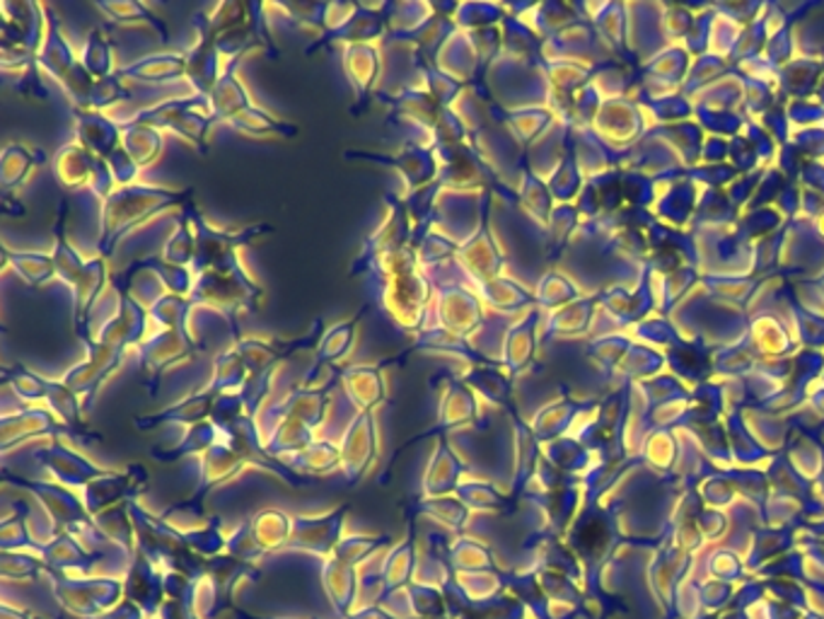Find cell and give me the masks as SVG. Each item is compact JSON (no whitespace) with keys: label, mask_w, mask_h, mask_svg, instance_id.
Instances as JSON below:
<instances>
[{"label":"cell","mask_w":824,"mask_h":619,"mask_svg":"<svg viewBox=\"0 0 824 619\" xmlns=\"http://www.w3.org/2000/svg\"><path fill=\"white\" fill-rule=\"evenodd\" d=\"M194 249H196V243H194L192 223H189V218L180 211V216H176V231L168 237V243H164L162 259L174 264V267L189 269L194 262Z\"/></svg>","instance_id":"obj_40"},{"label":"cell","mask_w":824,"mask_h":619,"mask_svg":"<svg viewBox=\"0 0 824 619\" xmlns=\"http://www.w3.org/2000/svg\"><path fill=\"white\" fill-rule=\"evenodd\" d=\"M133 121L176 134L192 143L199 150V156H208V136L213 124H218L211 114L208 97L201 95L164 99V103H158L156 107L138 111Z\"/></svg>","instance_id":"obj_8"},{"label":"cell","mask_w":824,"mask_h":619,"mask_svg":"<svg viewBox=\"0 0 824 619\" xmlns=\"http://www.w3.org/2000/svg\"><path fill=\"white\" fill-rule=\"evenodd\" d=\"M3 264L32 288L46 286L49 281L56 279L54 255H44V252H20L3 247Z\"/></svg>","instance_id":"obj_34"},{"label":"cell","mask_w":824,"mask_h":619,"mask_svg":"<svg viewBox=\"0 0 824 619\" xmlns=\"http://www.w3.org/2000/svg\"><path fill=\"white\" fill-rule=\"evenodd\" d=\"M365 314H367V306H363L356 314H353V318L341 320V322L329 327V330L322 337V341H320V346H317V351H314L310 371L302 375V381H300L302 387H312L317 381H320L322 371H327V369L334 371L336 363L349 356L351 349L356 346L359 327L365 320Z\"/></svg>","instance_id":"obj_17"},{"label":"cell","mask_w":824,"mask_h":619,"mask_svg":"<svg viewBox=\"0 0 824 619\" xmlns=\"http://www.w3.org/2000/svg\"><path fill=\"white\" fill-rule=\"evenodd\" d=\"M148 310L131 296V290H119V310L95 339L124 351L138 349L148 339Z\"/></svg>","instance_id":"obj_19"},{"label":"cell","mask_w":824,"mask_h":619,"mask_svg":"<svg viewBox=\"0 0 824 619\" xmlns=\"http://www.w3.org/2000/svg\"><path fill=\"white\" fill-rule=\"evenodd\" d=\"M107 162H109V168H111L114 177H117V184H119V186L136 184L133 180H136V174L141 172V168H138L136 162H133L129 156H126V150H124V148H119L117 153H114Z\"/></svg>","instance_id":"obj_51"},{"label":"cell","mask_w":824,"mask_h":619,"mask_svg":"<svg viewBox=\"0 0 824 619\" xmlns=\"http://www.w3.org/2000/svg\"><path fill=\"white\" fill-rule=\"evenodd\" d=\"M189 300L194 302V308L218 312L225 324L231 327L233 341H237L243 339V334H239V312H259L264 288L245 269L227 274L208 271L194 276V288Z\"/></svg>","instance_id":"obj_6"},{"label":"cell","mask_w":824,"mask_h":619,"mask_svg":"<svg viewBox=\"0 0 824 619\" xmlns=\"http://www.w3.org/2000/svg\"><path fill=\"white\" fill-rule=\"evenodd\" d=\"M194 196V189H168L150 184H129L117 186L109 199H105L103 216H99V239L97 257L109 259L121 239L143 225L158 213L168 209H182L184 201Z\"/></svg>","instance_id":"obj_4"},{"label":"cell","mask_w":824,"mask_h":619,"mask_svg":"<svg viewBox=\"0 0 824 619\" xmlns=\"http://www.w3.org/2000/svg\"><path fill=\"white\" fill-rule=\"evenodd\" d=\"M218 428H215L211 421H204V424H196V426H189V431L184 436V440L176 448L172 450H153V458L156 460H180L184 458V455H192V452H201V450H208L211 446H215V438H218Z\"/></svg>","instance_id":"obj_41"},{"label":"cell","mask_w":824,"mask_h":619,"mask_svg":"<svg viewBox=\"0 0 824 619\" xmlns=\"http://www.w3.org/2000/svg\"><path fill=\"white\" fill-rule=\"evenodd\" d=\"M18 75H20V81L15 83V90L22 97L32 99V103H46L49 90H46L42 78H40V63H34V66H30L28 71H22Z\"/></svg>","instance_id":"obj_50"},{"label":"cell","mask_w":824,"mask_h":619,"mask_svg":"<svg viewBox=\"0 0 824 619\" xmlns=\"http://www.w3.org/2000/svg\"><path fill=\"white\" fill-rule=\"evenodd\" d=\"M365 276L379 308L397 330L411 332L414 337L426 330V310L434 298V281L421 274L414 247L375 259Z\"/></svg>","instance_id":"obj_1"},{"label":"cell","mask_w":824,"mask_h":619,"mask_svg":"<svg viewBox=\"0 0 824 619\" xmlns=\"http://www.w3.org/2000/svg\"><path fill=\"white\" fill-rule=\"evenodd\" d=\"M124 99H131V93L124 87V81L117 73L109 75V78H103L95 83V90L90 97V109L93 111H103L111 105L124 103Z\"/></svg>","instance_id":"obj_47"},{"label":"cell","mask_w":824,"mask_h":619,"mask_svg":"<svg viewBox=\"0 0 824 619\" xmlns=\"http://www.w3.org/2000/svg\"><path fill=\"white\" fill-rule=\"evenodd\" d=\"M458 249H460V243H454L450 235L430 231L421 239V245L416 247V255H418V264H421V269H428V267H440V264L454 259Z\"/></svg>","instance_id":"obj_44"},{"label":"cell","mask_w":824,"mask_h":619,"mask_svg":"<svg viewBox=\"0 0 824 619\" xmlns=\"http://www.w3.org/2000/svg\"><path fill=\"white\" fill-rule=\"evenodd\" d=\"M81 63L95 81L109 78V75L117 73V68H114V40L109 36L107 28H93L87 32L81 52Z\"/></svg>","instance_id":"obj_36"},{"label":"cell","mask_w":824,"mask_h":619,"mask_svg":"<svg viewBox=\"0 0 824 619\" xmlns=\"http://www.w3.org/2000/svg\"><path fill=\"white\" fill-rule=\"evenodd\" d=\"M180 211L189 218V223H192V231H194L196 249H194L192 267H189V271H192L194 276L208 274V271L227 274V271L245 269L243 264H239V249L247 247L249 243H255L257 237L276 231V227L269 223H255V225L239 227V231H218V227H213L206 221L204 213L199 211L194 196H189Z\"/></svg>","instance_id":"obj_5"},{"label":"cell","mask_w":824,"mask_h":619,"mask_svg":"<svg viewBox=\"0 0 824 619\" xmlns=\"http://www.w3.org/2000/svg\"><path fill=\"white\" fill-rule=\"evenodd\" d=\"M411 58H414L416 71L421 73L426 90H428L430 95H434L442 107H452V105H454V99H458L460 93H462L464 87H467V83L454 78L452 73L442 71V68H440V63H436V61H428V58L414 56V54H411Z\"/></svg>","instance_id":"obj_37"},{"label":"cell","mask_w":824,"mask_h":619,"mask_svg":"<svg viewBox=\"0 0 824 619\" xmlns=\"http://www.w3.org/2000/svg\"><path fill=\"white\" fill-rule=\"evenodd\" d=\"M192 24L196 30V44L186 52V81L194 85V95L211 97L215 83L221 81L225 68H221V49L215 42V34L208 28L206 10L194 12Z\"/></svg>","instance_id":"obj_14"},{"label":"cell","mask_w":824,"mask_h":619,"mask_svg":"<svg viewBox=\"0 0 824 619\" xmlns=\"http://www.w3.org/2000/svg\"><path fill=\"white\" fill-rule=\"evenodd\" d=\"M119 126H121V148L138 168L141 170L150 168L153 162L160 160L162 148H164V138L160 129L148 124H138L133 119L121 121Z\"/></svg>","instance_id":"obj_31"},{"label":"cell","mask_w":824,"mask_h":619,"mask_svg":"<svg viewBox=\"0 0 824 619\" xmlns=\"http://www.w3.org/2000/svg\"><path fill=\"white\" fill-rule=\"evenodd\" d=\"M271 416V414H269ZM278 424L269 436L266 450L269 452H302L312 446V428L293 416H276Z\"/></svg>","instance_id":"obj_39"},{"label":"cell","mask_w":824,"mask_h":619,"mask_svg":"<svg viewBox=\"0 0 824 619\" xmlns=\"http://www.w3.org/2000/svg\"><path fill=\"white\" fill-rule=\"evenodd\" d=\"M36 458H40L49 470H52L61 482H66V484H85L105 474V472H99L95 465L83 460L78 452L63 448L61 444H52L49 448L40 450L36 452Z\"/></svg>","instance_id":"obj_32"},{"label":"cell","mask_w":824,"mask_h":619,"mask_svg":"<svg viewBox=\"0 0 824 619\" xmlns=\"http://www.w3.org/2000/svg\"><path fill=\"white\" fill-rule=\"evenodd\" d=\"M3 209L8 216H24V204L18 196H8L3 199Z\"/></svg>","instance_id":"obj_52"},{"label":"cell","mask_w":824,"mask_h":619,"mask_svg":"<svg viewBox=\"0 0 824 619\" xmlns=\"http://www.w3.org/2000/svg\"><path fill=\"white\" fill-rule=\"evenodd\" d=\"M95 8L103 12L109 24H117V28L119 24H148L164 46L170 44L168 24H164L148 6L138 3V0H107V3H95Z\"/></svg>","instance_id":"obj_33"},{"label":"cell","mask_w":824,"mask_h":619,"mask_svg":"<svg viewBox=\"0 0 824 619\" xmlns=\"http://www.w3.org/2000/svg\"><path fill=\"white\" fill-rule=\"evenodd\" d=\"M434 381L442 383L438 421L434 428H428L426 434L416 436L414 440H409V444H404V446H411L416 444V440H424V438L448 436L452 428L464 426L477 419V399L472 395V387H467L460 377H454L452 373H440L434 377Z\"/></svg>","instance_id":"obj_16"},{"label":"cell","mask_w":824,"mask_h":619,"mask_svg":"<svg viewBox=\"0 0 824 619\" xmlns=\"http://www.w3.org/2000/svg\"><path fill=\"white\" fill-rule=\"evenodd\" d=\"M54 177L66 192L90 189V194H95L97 199H109L119 186L109 162L93 156L78 141L66 143L56 150Z\"/></svg>","instance_id":"obj_9"},{"label":"cell","mask_w":824,"mask_h":619,"mask_svg":"<svg viewBox=\"0 0 824 619\" xmlns=\"http://www.w3.org/2000/svg\"><path fill=\"white\" fill-rule=\"evenodd\" d=\"M44 18L46 36L40 54H36V63L63 87V93L73 103V109H90V97L97 81L83 68L81 58L75 56L66 34H63L61 18L52 6H44Z\"/></svg>","instance_id":"obj_7"},{"label":"cell","mask_w":824,"mask_h":619,"mask_svg":"<svg viewBox=\"0 0 824 619\" xmlns=\"http://www.w3.org/2000/svg\"><path fill=\"white\" fill-rule=\"evenodd\" d=\"M247 369H245V361L243 356H239L237 349H227L223 351L218 359H215L213 363V377L208 387L213 389L215 395H223V393H239L243 389V385L247 383Z\"/></svg>","instance_id":"obj_38"},{"label":"cell","mask_w":824,"mask_h":619,"mask_svg":"<svg viewBox=\"0 0 824 619\" xmlns=\"http://www.w3.org/2000/svg\"><path fill=\"white\" fill-rule=\"evenodd\" d=\"M237 68H239V61H227L221 81L215 83L213 93L208 97L211 114L215 121H227L233 114L252 107V97L245 90V85L239 83Z\"/></svg>","instance_id":"obj_30"},{"label":"cell","mask_w":824,"mask_h":619,"mask_svg":"<svg viewBox=\"0 0 824 619\" xmlns=\"http://www.w3.org/2000/svg\"><path fill=\"white\" fill-rule=\"evenodd\" d=\"M0 377H3V383H8L12 389H15V395L22 397L24 402H46V393H49V383L46 377L32 373L30 369H24V365H10V369H3V373H0Z\"/></svg>","instance_id":"obj_42"},{"label":"cell","mask_w":824,"mask_h":619,"mask_svg":"<svg viewBox=\"0 0 824 619\" xmlns=\"http://www.w3.org/2000/svg\"><path fill=\"white\" fill-rule=\"evenodd\" d=\"M85 351H87L85 361L73 365V369L63 375V383H66L75 395L83 397V409L90 412L99 387H103L109 377L119 371L126 351L103 344V341H97V339L87 341Z\"/></svg>","instance_id":"obj_12"},{"label":"cell","mask_w":824,"mask_h":619,"mask_svg":"<svg viewBox=\"0 0 824 619\" xmlns=\"http://www.w3.org/2000/svg\"><path fill=\"white\" fill-rule=\"evenodd\" d=\"M75 117V138L78 143L90 150L93 156L109 160L121 148V126L107 119L103 111L93 109H73Z\"/></svg>","instance_id":"obj_25"},{"label":"cell","mask_w":824,"mask_h":619,"mask_svg":"<svg viewBox=\"0 0 824 619\" xmlns=\"http://www.w3.org/2000/svg\"><path fill=\"white\" fill-rule=\"evenodd\" d=\"M407 359V353H402L397 359L379 361L375 365H346V369H334V373L353 407L359 412H375L387 402L385 369L404 363Z\"/></svg>","instance_id":"obj_15"},{"label":"cell","mask_w":824,"mask_h":619,"mask_svg":"<svg viewBox=\"0 0 824 619\" xmlns=\"http://www.w3.org/2000/svg\"><path fill=\"white\" fill-rule=\"evenodd\" d=\"M63 434L73 438L71 428L63 424L58 416H54L46 409L28 407L15 414L0 416V444H3V450L18 446L28 438H36V436H49V438L58 440V436Z\"/></svg>","instance_id":"obj_21"},{"label":"cell","mask_w":824,"mask_h":619,"mask_svg":"<svg viewBox=\"0 0 824 619\" xmlns=\"http://www.w3.org/2000/svg\"><path fill=\"white\" fill-rule=\"evenodd\" d=\"M336 383H339V377L332 371V377H329V383L324 387H302V385H298V387L290 389V395L281 404H276L274 409H269V414L271 416H293V419L302 421L308 428L320 426L324 421V416H327L329 399H332V389H334Z\"/></svg>","instance_id":"obj_26"},{"label":"cell","mask_w":824,"mask_h":619,"mask_svg":"<svg viewBox=\"0 0 824 619\" xmlns=\"http://www.w3.org/2000/svg\"><path fill=\"white\" fill-rule=\"evenodd\" d=\"M379 71H383V58H379L375 44H356L344 49V73L353 90H356V105L351 107V117L359 119L371 105Z\"/></svg>","instance_id":"obj_20"},{"label":"cell","mask_w":824,"mask_h":619,"mask_svg":"<svg viewBox=\"0 0 824 619\" xmlns=\"http://www.w3.org/2000/svg\"><path fill=\"white\" fill-rule=\"evenodd\" d=\"M121 81H141V83H168L186 78V54H150L138 58L129 66L117 68Z\"/></svg>","instance_id":"obj_29"},{"label":"cell","mask_w":824,"mask_h":619,"mask_svg":"<svg viewBox=\"0 0 824 619\" xmlns=\"http://www.w3.org/2000/svg\"><path fill=\"white\" fill-rule=\"evenodd\" d=\"M389 18H392V3L383 6H363L356 3V10L339 24V28H332L320 34V40L310 44L306 49V54H314L320 49L332 46L336 42H344L346 46H356V44H373L375 40H385L389 28Z\"/></svg>","instance_id":"obj_13"},{"label":"cell","mask_w":824,"mask_h":619,"mask_svg":"<svg viewBox=\"0 0 824 619\" xmlns=\"http://www.w3.org/2000/svg\"><path fill=\"white\" fill-rule=\"evenodd\" d=\"M46 162V153L42 148H30L24 143H8L0 153V189L3 199L15 196L18 189L28 182V177L34 168H42Z\"/></svg>","instance_id":"obj_28"},{"label":"cell","mask_w":824,"mask_h":619,"mask_svg":"<svg viewBox=\"0 0 824 619\" xmlns=\"http://www.w3.org/2000/svg\"><path fill=\"white\" fill-rule=\"evenodd\" d=\"M379 103L387 105L389 109V124H414L428 134H434L442 109H448L442 107L426 87H404L397 95H379Z\"/></svg>","instance_id":"obj_22"},{"label":"cell","mask_w":824,"mask_h":619,"mask_svg":"<svg viewBox=\"0 0 824 619\" xmlns=\"http://www.w3.org/2000/svg\"><path fill=\"white\" fill-rule=\"evenodd\" d=\"M377 452V426L373 412H359L351 421L344 436V448H341V460L346 465L351 477H359L365 467H371Z\"/></svg>","instance_id":"obj_27"},{"label":"cell","mask_w":824,"mask_h":619,"mask_svg":"<svg viewBox=\"0 0 824 619\" xmlns=\"http://www.w3.org/2000/svg\"><path fill=\"white\" fill-rule=\"evenodd\" d=\"M346 160H359V162H373V166H383L389 170H397L404 182H407L409 194L418 192L428 184H434L440 174V162L436 150L430 146L421 143H407L399 153H377V150H344Z\"/></svg>","instance_id":"obj_11"},{"label":"cell","mask_w":824,"mask_h":619,"mask_svg":"<svg viewBox=\"0 0 824 619\" xmlns=\"http://www.w3.org/2000/svg\"><path fill=\"white\" fill-rule=\"evenodd\" d=\"M298 460L306 462L310 470H332L341 460V450L332 444H312L308 450L298 452Z\"/></svg>","instance_id":"obj_49"},{"label":"cell","mask_w":824,"mask_h":619,"mask_svg":"<svg viewBox=\"0 0 824 619\" xmlns=\"http://www.w3.org/2000/svg\"><path fill=\"white\" fill-rule=\"evenodd\" d=\"M454 259H458L460 267L469 276H474L479 284H486L493 279V276H496L501 259L489 235V192H484V201H481L477 233L469 239H464V243H460V249H458V255H454Z\"/></svg>","instance_id":"obj_23"},{"label":"cell","mask_w":824,"mask_h":619,"mask_svg":"<svg viewBox=\"0 0 824 619\" xmlns=\"http://www.w3.org/2000/svg\"><path fill=\"white\" fill-rule=\"evenodd\" d=\"M58 216L54 225V262H56V279L71 286L73 294V332L83 341V346L87 341L95 339L90 330V318H93V308L103 294L105 286L111 281V274L107 269V259L103 257H93V259H83L75 247L71 245V239L66 235V221H68V196H61L58 204Z\"/></svg>","instance_id":"obj_3"},{"label":"cell","mask_w":824,"mask_h":619,"mask_svg":"<svg viewBox=\"0 0 824 619\" xmlns=\"http://www.w3.org/2000/svg\"><path fill=\"white\" fill-rule=\"evenodd\" d=\"M438 327L462 339L479 330L484 322V310L472 290L458 284H438Z\"/></svg>","instance_id":"obj_18"},{"label":"cell","mask_w":824,"mask_h":619,"mask_svg":"<svg viewBox=\"0 0 824 619\" xmlns=\"http://www.w3.org/2000/svg\"><path fill=\"white\" fill-rule=\"evenodd\" d=\"M383 201H385L389 216L385 218V223L379 225L371 237L365 239L361 255L356 257V262L351 264L349 276H361V274L371 269V264L375 259L392 255V252L411 247L414 223H411L407 206H404V199H399L395 194H383Z\"/></svg>","instance_id":"obj_10"},{"label":"cell","mask_w":824,"mask_h":619,"mask_svg":"<svg viewBox=\"0 0 824 619\" xmlns=\"http://www.w3.org/2000/svg\"><path fill=\"white\" fill-rule=\"evenodd\" d=\"M194 302L182 296L162 294L150 302L148 314L158 322L162 330L150 334L141 346H138V365L146 375V387L150 397H158V387L162 375L172 365L196 359L204 346L199 344L194 334L189 332V320H192Z\"/></svg>","instance_id":"obj_2"},{"label":"cell","mask_w":824,"mask_h":619,"mask_svg":"<svg viewBox=\"0 0 824 619\" xmlns=\"http://www.w3.org/2000/svg\"><path fill=\"white\" fill-rule=\"evenodd\" d=\"M218 397H221V395H215L213 389L206 385L204 389H199V393L186 395L184 399L170 404V407H164V409L158 412V414L136 416V419H133V426L138 428V431H153V428L164 426V424H168V426H172V424L196 426V424L211 421L213 402L218 399Z\"/></svg>","instance_id":"obj_24"},{"label":"cell","mask_w":824,"mask_h":619,"mask_svg":"<svg viewBox=\"0 0 824 619\" xmlns=\"http://www.w3.org/2000/svg\"><path fill=\"white\" fill-rule=\"evenodd\" d=\"M225 124H231L233 129L243 131V134H249V136H281V138H296L300 134V129L296 124L290 121H283L274 117V114L264 111L261 107L252 105L243 111L233 114L231 119H227Z\"/></svg>","instance_id":"obj_35"},{"label":"cell","mask_w":824,"mask_h":619,"mask_svg":"<svg viewBox=\"0 0 824 619\" xmlns=\"http://www.w3.org/2000/svg\"><path fill=\"white\" fill-rule=\"evenodd\" d=\"M460 381L467 385L477 389V393L484 395L486 399L491 402H503L505 399V387L501 383V377L496 375V371L489 369V365H472Z\"/></svg>","instance_id":"obj_45"},{"label":"cell","mask_w":824,"mask_h":619,"mask_svg":"<svg viewBox=\"0 0 824 619\" xmlns=\"http://www.w3.org/2000/svg\"><path fill=\"white\" fill-rule=\"evenodd\" d=\"M462 470V465L454 458V452L450 450V444L446 436L438 438V448L434 455V462H430V470L426 474V484L430 491H442V487H452L454 477Z\"/></svg>","instance_id":"obj_43"},{"label":"cell","mask_w":824,"mask_h":619,"mask_svg":"<svg viewBox=\"0 0 824 619\" xmlns=\"http://www.w3.org/2000/svg\"><path fill=\"white\" fill-rule=\"evenodd\" d=\"M247 414L245 412V399L239 393H223L218 399L213 402V412H211V424L223 431L225 426H231L239 416Z\"/></svg>","instance_id":"obj_48"},{"label":"cell","mask_w":824,"mask_h":619,"mask_svg":"<svg viewBox=\"0 0 824 619\" xmlns=\"http://www.w3.org/2000/svg\"><path fill=\"white\" fill-rule=\"evenodd\" d=\"M501 15V10L496 6H489V3H464V6H458V10H454V24H458L460 30L464 32H477V30H486V24L493 22Z\"/></svg>","instance_id":"obj_46"}]
</instances>
